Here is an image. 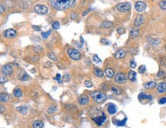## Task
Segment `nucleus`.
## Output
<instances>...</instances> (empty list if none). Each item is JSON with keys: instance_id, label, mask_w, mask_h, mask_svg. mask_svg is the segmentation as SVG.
<instances>
[{"instance_id": "6e6d98bb", "label": "nucleus", "mask_w": 166, "mask_h": 128, "mask_svg": "<svg viewBox=\"0 0 166 128\" xmlns=\"http://www.w3.org/2000/svg\"><path fill=\"white\" fill-rule=\"evenodd\" d=\"M2 11H3V5H1V13L2 12Z\"/></svg>"}, {"instance_id": "864d4df0", "label": "nucleus", "mask_w": 166, "mask_h": 128, "mask_svg": "<svg viewBox=\"0 0 166 128\" xmlns=\"http://www.w3.org/2000/svg\"><path fill=\"white\" fill-rule=\"evenodd\" d=\"M101 42H102V43H105V44H109V42L106 41V39H102Z\"/></svg>"}, {"instance_id": "bb28decb", "label": "nucleus", "mask_w": 166, "mask_h": 128, "mask_svg": "<svg viewBox=\"0 0 166 128\" xmlns=\"http://www.w3.org/2000/svg\"><path fill=\"white\" fill-rule=\"evenodd\" d=\"M94 73L97 77H100V78H102L103 76V72L99 68H95L94 69Z\"/></svg>"}, {"instance_id": "2eb2a0df", "label": "nucleus", "mask_w": 166, "mask_h": 128, "mask_svg": "<svg viewBox=\"0 0 166 128\" xmlns=\"http://www.w3.org/2000/svg\"><path fill=\"white\" fill-rule=\"evenodd\" d=\"M138 33H139V28L135 27V28H133L131 29L129 32V35L132 38H135L138 35Z\"/></svg>"}, {"instance_id": "39448f33", "label": "nucleus", "mask_w": 166, "mask_h": 128, "mask_svg": "<svg viewBox=\"0 0 166 128\" xmlns=\"http://www.w3.org/2000/svg\"><path fill=\"white\" fill-rule=\"evenodd\" d=\"M34 11L38 15H46L48 12V8L44 5H37L34 8Z\"/></svg>"}, {"instance_id": "c756f323", "label": "nucleus", "mask_w": 166, "mask_h": 128, "mask_svg": "<svg viewBox=\"0 0 166 128\" xmlns=\"http://www.w3.org/2000/svg\"><path fill=\"white\" fill-rule=\"evenodd\" d=\"M0 100H1L2 102H6L9 101V96H8L6 94L1 93V95H0Z\"/></svg>"}, {"instance_id": "de8ad7c7", "label": "nucleus", "mask_w": 166, "mask_h": 128, "mask_svg": "<svg viewBox=\"0 0 166 128\" xmlns=\"http://www.w3.org/2000/svg\"><path fill=\"white\" fill-rule=\"evenodd\" d=\"M34 51L37 52V53H40L41 51V47L39 46H36L35 47H34Z\"/></svg>"}, {"instance_id": "79ce46f5", "label": "nucleus", "mask_w": 166, "mask_h": 128, "mask_svg": "<svg viewBox=\"0 0 166 128\" xmlns=\"http://www.w3.org/2000/svg\"><path fill=\"white\" fill-rule=\"evenodd\" d=\"M159 103L160 104H165V103H166V98H165V97H162V98H159Z\"/></svg>"}, {"instance_id": "393cba45", "label": "nucleus", "mask_w": 166, "mask_h": 128, "mask_svg": "<svg viewBox=\"0 0 166 128\" xmlns=\"http://www.w3.org/2000/svg\"><path fill=\"white\" fill-rule=\"evenodd\" d=\"M16 110L20 112L22 114L25 115L27 114V112H28V108L25 107V106H20V107L17 108Z\"/></svg>"}, {"instance_id": "0eeeda50", "label": "nucleus", "mask_w": 166, "mask_h": 128, "mask_svg": "<svg viewBox=\"0 0 166 128\" xmlns=\"http://www.w3.org/2000/svg\"><path fill=\"white\" fill-rule=\"evenodd\" d=\"M93 120H94V121L96 122V123L97 124V126H102L103 123L106 121V117L103 113H102L101 115L96 116V117H93Z\"/></svg>"}, {"instance_id": "f8f14e48", "label": "nucleus", "mask_w": 166, "mask_h": 128, "mask_svg": "<svg viewBox=\"0 0 166 128\" xmlns=\"http://www.w3.org/2000/svg\"><path fill=\"white\" fill-rule=\"evenodd\" d=\"M144 21H145V17L143 15H138L134 20V25L135 26L138 27V26L141 25L142 24H143Z\"/></svg>"}, {"instance_id": "5701e85b", "label": "nucleus", "mask_w": 166, "mask_h": 128, "mask_svg": "<svg viewBox=\"0 0 166 128\" xmlns=\"http://www.w3.org/2000/svg\"><path fill=\"white\" fill-rule=\"evenodd\" d=\"M128 78L132 81V82H135V81L136 80V73L133 70L129 71V74H128Z\"/></svg>"}, {"instance_id": "423d86ee", "label": "nucleus", "mask_w": 166, "mask_h": 128, "mask_svg": "<svg viewBox=\"0 0 166 128\" xmlns=\"http://www.w3.org/2000/svg\"><path fill=\"white\" fill-rule=\"evenodd\" d=\"M127 77L122 72H119L117 73L115 76V82L119 84H123L126 82Z\"/></svg>"}, {"instance_id": "5fc2aeb1", "label": "nucleus", "mask_w": 166, "mask_h": 128, "mask_svg": "<svg viewBox=\"0 0 166 128\" xmlns=\"http://www.w3.org/2000/svg\"><path fill=\"white\" fill-rule=\"evenodd\" d=\"M1 113H3V106L1 105Z\"/></svg>"}, {"instance_id": "dca6fc26", "label": "nucleus", "mask_w": 166, "mask_h": 128, "mask_svg": "<svg viewBox=\"0 0 166 128\" xmlns=\"http://www.w3.org/2000/svg\"><path fill=\"white\" fill-rule=\"evenodd\" d=\"M111 91L113 92L114 94H116V95H120L121 93L122 92V88L119 87V86L116 85H113L111 86Z\"/></svg>"}, {"instance_id": "72a5a7b5", "label": "nucleus", "mask_w": 166, "mask_h": 128, "mask_svg": "<svg viewBox=\"0 0 166 128\" xmlns=\"http://www.w3.org/2000/svg\"><path fill=\"white\" fill-rule=\"evenodd\" d=\"M145 70H146V68H145V65H142L138 67V72H139L140 74H143V73H145Z\"/></svg>"}, {"instance_id": "473e14b6", "label": "nucleus", "mask_w": 166, "mask_h": 128, "mask_svg": "<svg viewBox=\"0 0 166 128\" xmlns=\"http://www.w3.org/2000/svg\"><path fill=\"white\" fill-rule=\"evenodd\" d=\"M93 61H94L96 64H99V63H100L102 62V60L100 59L97 55H94V57H93Z\"/></svg>"}, {"instance_id": "b1692460", "label": "nucleus", "mask_w": 166, "mask_h": 128, "mask_svg": "<svg viewBox=\"0 0 166 128\" xmlns=\"http://www.w3.org/2000/svg\"><path fill=\"white\" fill-rule=\"evenodd\" d=\"M105 74L106 75V76L108 78H112L114 76V71L113 69L110 68H107L105 69Z\"/></svg>"}, {"instance_id": "9d476101", "label": "nucleus", "mask_w": 166, "mask_h": 128, "mask_svg": "<svg viewBox=\"0 0 166 128\" xmlns=\"http://www.w3.org/2000/svg\"><path fill=\"white\" fill-rule=\"evenodd\" d=\"M17 32L14 29H8L3 32V35L7 38H11L16 36Z\"/></svg>"}, {"instance_id": "f03ea898", "label": "nucleus", "mask_w": 166, "mask_h": 128, "mask_svg": "<svg viewBox=\"0 0 166 128\" xmlns=\"http://www.w3.org/2000/svg\"><path fill=\"white\" fill-rule=\"evenodd\" d=\"M90 95L94 99V101L96 103H103L105 102L106 99V95L103 92H100L99 91H95L90 93Z\"/></svg>"}, {"instance_id": "9b49d317", "label": "nucleus", "mask_w": 166, "mask_h": 128, "mask_svg": "<svg viewBox=\"0 0 166 128\" xmlns=\"http://www.w3.org/2000/svg\"><path fill=\"white\" fill-rule=\"evenodd\" d=\"M77 101H78V103L80 104H81V105H87L89 103V98H88V96L83 95L79 97Z\"/></svg>"}, {"instance_id": "58836bf2", "label": "nucleus", "mask_w": 166, "mask_h": 128, "mask_svg": "<svg viewBox=\"0 0 166 128\" xmlns=\"http://www.w3.org/2000/svg\"><path fill=\"white\" fill-rule=\"evenodd\" d=\"M50 34H51V31H48V32H42L41 33V36L43 37L44 39H46V38L48 37V36L50 35Z\"/></svg>"}, {"instance_id": "a211bd4d", "label": "nucleus", "mask_w": 166, "mask_h": 128, "mask_svg": "<svg viewBox=\"0 0 166 128\" xmlns=\"http://www.w3.org/2000/svg\"><path fill=\"white\" fill-rule=\"evenodd\" d=\"M18 78L20 79L21 81H26L28 79V75L27 74V73L24 71H21L20 72H19V74L18 76Z\"/></svg>"}, {"instance_id": "7c9ffc66", "label": "nucleus", "mask_w": 166, "mask_h": 128, "mask_svg": "<svg viewBox=\"0 0 166 128\" xmlns=\"http://www.w3.org/2000/svg\"><path fill=\"white\" fill-rule=\"evenodd\" d=\"M159 5L162 10H166V0H160Z\"/></svg>"}, {"instance_id": "49530a36", "label": "nucleus", "mask_w": 166, "mask_h": 128, "mask_svg": "<svg viewBox=\"0 0 166 128\" xmlns=\"http://www.w3.org/2000/svg\"><path fill=\"white\" fill-rule=\"evenodd\" d=\"M6 82H7V79L6 78V77L5 76H0V82L2 84V83Z\"/></svg>"}, {"instance_id": "c03bdc74", "label": "nucleus", "mask_w": 166, "mask_h": 128, "mask_svg": "<svg viewBox=\"0 0 166 128\" xmlns=\"http://www.w3.org/2000/svg\"><path fill=\"white\" fill-rule=\"evenodd\" d=\"M61 75L59 74V73H57V74L56 75V77H55V79H57V82H58L59 83H62V81L61 80Z\"/></svg>"}, {"instance_id": "4be33fe9", "label": "nucleus", "mask_w": 166, "mask_h": 128, "mask_svg": "<svg viewBox=\"0 0 166 128\" xmlns=\"http://www.w3.org/2000/svg\"><path fill=\"white\" fill-rule=\"evenodd\" d=\"M13 95L15 96V97H17V98H20V97L22 96L23 95V93L21 90V88H15L14 90H13Z\"/></svg>"}, {"instance_id": "f704fd0d", "label": "nucleus", "mask_w": 166, "mask_h": 128, "mask_svg": "<svg viewBox=\"0 0 166 128\" xmlns=\"http://www.w3.org/2000/svg\"><path fill=\"white\" fill-rule=\"evenodd\" d=\"M52 28L54 29H58L60 28V24H59V22L58 21H55L53 23H52Z\"/></svg>"}, {"instance_id": "aec40b11", "label": "nucleus", "mask_w": 166, "mask_h": 128, "mask_svg": "<svg viewBox=\"0 0 166 128\" xmlns=\"http://www.w3.org/2000/svg\"><path fill=\"white\" fill-rule=\"evenodd\" d=\"M138 98L139 100H142V99H149V100H151V99H152V96L150 95L146 94V93L141 92L140 94L138 95Z\"/></svg>"}, {"instance_id": "f3484780", "label": "nucleus", "mask_w": 166, "mask_h": 128, "mask_svg": "<svg viewBox=\"0 0 166 128\" xmlns=\"http://www.w3.org/2000/svg\"><path fill=\"white\" fill-rule=\"evenodd\" d=\"M126 56V52L123 50H118L115 53V57L116 59H122Z\"/></svg>"}, {"instance_id": "a878e982", "label": "nucleus", "mask_w": 166, "mask_h": 128, "mask_svg": "<svg viewBox=\"0 0 166 128\" xmlns=\"http://www.w3.org/2000/svg\"><path fill=\"white\" fill-rule=\"evenodd\" d=\"M44 126V123L41 121H35L32 123L33 128H42Z\"/></svg>"}, {"instance_id": "4c0bfd02", "label": "nucleus", "mask_w": 166, "mask_h": 128, "mask_svg": "<svg viewBox=\"0 0 166 128\" xmlns=\"http://www.w3.org/2000/svg\"><path fill=\"white\" fill-rule=\"evenodd\" d=\"M129 66H130V67L132 68V69H135L136 67V61H135L134 60H130V63H129Z\"/></svg>"}, {"instance_id": "603ef678", "label": "nucleus", "mask_w": 166, "mask_h": 128, "mask_svg": "<svg viewBox=\"0 0 166 128\" xmlns=\"http://www.w3.org/2000/svg\"><path fill=\"white\" fill-rule=\"evenodd\" d=\"M33 28L34 30H36V31H40V28H38V26H33Z\"/></svg>"}, {"instance_id": "4468645a", "label": "nucleus", "mask_w": 166, "mask_h": 128, "mask_svg": "<svg viewBox=\"0 0 166 128\" xmlns=\"http://www.w3.org/2000/svg\"><path fill=\"white\" fill-rule=\"evenodd\" d=\"M107 111L110 114H114L116 113L117 108L114 104H110L107 108Z\"/></svg>"}, {"instance_id": "37998d69", "label": "nucleus", "mask_w": 166, "mask_h": 128, "mask_svg": "<svg viewBox=\"0 0 166 128\" xmlns=\"http://www.w3.org/2000/svg\"><path fill=\"white\" fill-rule=\"evenodd\" d=\"M161 64L163 66V67H166V57L161 58Z\"/></svg>"}, {"instance_id": "c9c22d12", "label": "nucleus", "mask_w": 166, "mask_h": 128, "mask_svg": "<svg viewBox=\"0 0 166 128\" xmlns=\"http://www.w3.org/2000/svg\"><path fill=\"white\" fill-rule=\"evenodd\" d=\"M71 77L70 75H69V74H65L64 76V77H63V81L65 82H68L69 81L71 80Z\"/></svg>"}, {"instance_id": "ddd939ff", "label": "nucleus", "mask_w": 166, "mask_h": 128, "mask_svg": "<svg viewBox=\"0 0 166 128\" xmlns=\"http://www.w3.org/2000/svg\"><path fill=\"white\" fill-rule=\"evenodd\" d=\"M126 121H127V118L126 117H125L124 119H123L122 121H119V120H117L116 118H113V123H114L115 125H116V126L123 127V126L126 125Z\"/></svg>"}, {"instance_id": "09e8293b", "label": "nucleus", "mask_w": 166, "mask_h": 128, "mask_svg": "<svg viewBox=\"0 0 166 128\" xmlns=\"http://www.w3.org/2000/svg\"><path fill=\"white\" fill-rule=\"evenodd\" d=\"M77 18V14H76L75 12H73L71 14V19H76Z\"/></svg>"}, {"instance_id": "f257e3e1", "label": "nucleus", "mask_w": 166, "mask_h": 128, "mask_svg": "<svg viewBox=\"0 0 166 128\" xmlns=\"http://www.w3.org/2000/svg\"><path fill=\"white\" fill-rule=\"evenodd\" d=\"M50 3L57 10H66L74 5L75 0H50Z\"/></svg>"}, {"instance_id": "8fccbe9b", "label": "nucleus", "mask_w": 166, "mask_h": 128, "mask_svg": "<svg viewBox=\"0 0 166 128\" xmlns=\"http://www.w3.org/2000/svg\"><path fill=\"white\" fill-rule=\"evenodd\" d=\"M158 77H162L163 76H165V73L163 71H160L159 73H158Z\"/></svg>"}, {"instance_id": "1a4fd4ad", "label": "nucleus", "mask_w": 166, "mask_h": 128, "mask_svg": "<svg viewBox=\"0 0 166 128\" xmlns=\"http://www.w3.org/2000/svg\"><path fill=\"white\" fill-rule=\"evenodd\" d=\"M2 72L5 76H11L13 72V68L11 65H5L2 67Z\"/></svg>"}, {"instance_id": "cd10ccee", "label": "nucleus", "mask_w": 166, "mask_h": 128, "mask_svg": "<svg viewBox=\"0 0 166 128\" xmlns=\"http://www.w3.org/2000/svg\"><path fill=\"white\" fill-rule=\"evenodd\" d=\"M157 85L156 82H153V81H152V82H149L147 83H145L144 85V87L145 88H155V86Z\"/></svg>"}, {"instance_id": "2f4dec72", "label": "nucleus", "mask_w": 166, "mask_h": 128, "mask_svg": "<svg viewBox=\"0 0 166 128\" xmlns=\"http://www.w3.org/2000/svg\"><path fill=\"white\" fill-rule=\"evenodd\" d=\"M48 58H50V59L52 60H54V61H57V57L56 56L55 54L54 53H52V52L49 53L48 54Z\"/></svg>"}, {"instance_id": "7ed1b4c3", "label": "nucleus", "mask_w": 166, "mask_h": 128, "mask_svg": "<svg viewBox=\"0 0 166 128\" xmlns=\"http://www.w3.org/2000/svg\"><path fill=\"white\" fill-rule=\"evenodd\" d=\"M67 54L72 60H78L80 59V57H81V55H80V53L78 52V50L74 49V48L68 49Z\"/></svg>"}, {"instance_id": "c85d7f7f", "label": "nucleus", "mask_w": 166, "mask_h": 128, "mask_svg": "<svg viewBox=\"0 0 166 128\" xmlns=\"http://www.w3.org/2000/svg\"><path fill=\"white\" fill-rule=\"evenodd\" d=\"M149 44H151L153 46H158L160 44V41L159 39H153V38H150L148 40Z\"/></svg>"}, {"instance_id": "6e6552de", "label": "nucleus", "mask_w": 166, "mask_h": 128, "mask_svg": "<svg viewBox=\"0 0 166 128\" xmlns=\"http://www.w3.org/2000/svg\"><path fill=\"white\" fill-rule=\"evenodd\" d=\"M135 9L138 12H142L146 9V4L142 1H138L135 4Z\"/></svg>"}, {"instance_id": "a18cd8bd", "label": "nucleus", "mask_w": 166, "mask_h": 128, "mask_svg": "<svg viewBox=\"0 0 166 128\" xmlns=\"http://www.w3.org/2000/svg\"><path fill=\"white\" fill-rule=\"evenodd\" d=\"M117 32L119 34H122L125 33V29L122 28H117Z\"/></svg>"}, {"instance_id": "ea45409f", "label": "nucleus", "mask_w": 166, "mask_h": 128, "mask_svg": "<svg viewBox=\"0 0 166 128\" xmlns=\"http://www.w3.org/2000/svg\"><path fill=\"white\" fill-rule=\"evenodd\" d=\"M43 67L44 68H48V67H52V63H51V62H45V63H44L43 64Z\"/></svg>"}, {"instance_id": "e433bc0d", "label": "nucleus", "mask_w": 166, "mask_h": 128, "mask_svg": "<svg viewBox=\"0 0 166 128\" xmlns=\"http://www.w3.org/2000/svg\"><path fill=\"white\" fill-rule=\"evenodd\" d=\"M56 107L55 106H50L48 108V112L49 114H52L53 112H55L56 111Z\"/></svg>"}, {"instance_id": "3c124183", "label": "nucleus", "mask_w": 166, "mask_h": 128, "mask_svg": "<svg viewBox=\"0 0 166 128\" xmlns=\"http://www.w3.org/2000/svg\"><path fill=\"white\" fill-rule=\"evenodd\" d=\"M91 11V9H87V10H85L84 11H83V16H85V15H86L88 12H90V11Z\"/></svg>"}, {"instance_id": "412c9836", "label": "nucleus", "mask_w": 166, "mask_h": 128, "mask_svg": "<svg viewBox=\"0 0 166 128\" xmlns=\"http://www.w3.org/2000/svg\"><path fill=\"white\" fill-rule=\"evenodd\" d=\"M113 26V24L110 21H104L100 25V28H110Z\"/></svg>"}, {"instance_id": "a19ab883", "label": "nucleus", "mask_w": 166, "mask_h": 128, "mask_svg": "<svg viewBox=\"0 0 166 128\" xmlns=\"http://www.w3.org/2000/svg\"><path fill=\"white\" fill-rule=\"evenodd\" d=\"M85 85L87 87V88H91L93 86V83L90 82V81H89V80H87V81H85V82H84Z\"/></svg>"}, {"instance_id": "6ab92c4d", "label": "nucleus", "mask_w": 166, "mask_h": 128, "mask_svg": "<svg viewBox=\"0 0 166 128\" xmlns=\"http://www.w3.org/2000/svg\"><path fill=\"white\" fill-rule=\"evenodd\" d=\"M157 90L159 93H163L165 92H166V82H161L158 85V88H157Z\"/></svg>"}, {"instance_id": "20e7f679", "label": "nucleus", "mask_w": 166, "mask_h": 128, "mask_svg": "<svg viewBox=\"0 0 166 128\" xmlns=\"http://www.w3.org/2000/svg\"><path fill=\"white\" fill-rule=\"evenodd\" d=\"M117 9L121 12H127L131 9V4L129 2H122L119 3L116 5Z\"/></svg>"}]
</instances>
